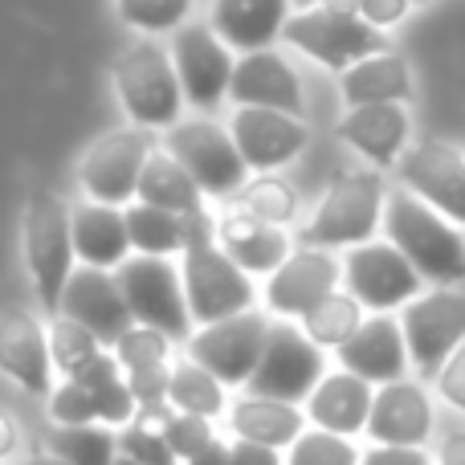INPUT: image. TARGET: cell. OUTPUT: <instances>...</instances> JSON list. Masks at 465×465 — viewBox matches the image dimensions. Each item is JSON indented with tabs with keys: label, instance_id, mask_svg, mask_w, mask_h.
Returning a JSON list of instances; mask_svg holds the SVG:
<instances>
[{
	"label": "cell",
	"instance_id": "484cf974",
	"mask_svg": "<svg viewBox=\"0 0 465 465\" xmlns=\"http://www.w3.org/2000/svg\"><path fill=\"white\" fill-rule=\"evenodd\" d=\"M294 0H213V29L241 54L270 49L290 21Z\"/></svg>",
	"mask_w": 465,
	"mask_h": 465
},
{
	"label": "cell",
	"instance_id": "83f0119b",
	"mask_svg": "<svg viewBox=\"0 0 465 465\" xmlns=\"http://www.w3.org/2000/svg\"><path fill=\"white\" fill-rule=\"evenodd\" d=\"M229 429H232V437H245V441L290 450V445L306 433V412L290 401L245 392L229 404Z\"/></svg>",
	"mask_w": 465,
	"mask_h": 465
},
{
	"label": "cell",
	"instance_id": "e0dca14e",
	"mask_svg": "<svg viewBox=\"0 0 465 465\" xmlns=\"http://www.w3.org/2000/svg\"><path fill=\"white\" fill-rule=\"evenodd\" d=\"M57 314L90 327L111 347L135 327V314H131L127 294H123V286H119V273L98 270V265H78V270L70 273L65 294H62V311Z\"/></svg>",
	"mask_w": 465,
	"mask_h": 465
},
{
	"label": "cell",
	"instance_id": "d6986e66",
	"mask_svg": "<svg viewBox=\"0 0 465 465\" xmlns=\"http://www.w3.org/2000/svg\"><path fill=\"white\" fill-rule=\"evenodd\" d=\"M0 371L33 396L54 392L57 363H54V347H49V327H41L37 314L29 311L0 314Z\"/></svg>",
	"mask_w": 465,
	"mask_h": 465
},
{
	"label": "cell",
	"instance_id": "f6af8a7d",
	"mask_svg": "<svg viewBox=\"0 0 465 465\" xmlns=\"http://www.w3.org/2000/svg\"><path fill=\"white\" fill-rule=\"evenodd\" d=\"M360 465H437L425 445H371Z\"/></svg>",
	"mask_w": 465,
	"mask_h": 465
},
{
	"label": "cell",
	"instance_id": "11a10c76",
	"mask_svg": "<svg viewBox=\"0 0 465 465\" xmlns=\"http://www.w3.org/2000/svg\"><path fill=\"white\" fill-rule=\"evenodd\" d=\"M417 5H420V0H417Z\"/></svg>",
	"mask_w": 465,
	"mask_h": 465
},
{
	"label": "cell",
	"instance_id": "ffe728a7",
	"mask_svg": "<svg viewBox=\"0 0 465 465\" xmlns=\"http://www.w3.org/2000/svg\"><path fill=\"white\" fill-rule=\"evenodd\" d=\"M339 368L363 376L368 384H392V380H404V371L412 368L409 360V343H404V327L392 314H368L360 322L351 339L343 347H335Z\"/></svg>",
	"mask_w": 465,
	"mask_h": 465
},
{
	"label": "cell",
	"instance_id": "8992f818",
	"mask_svg": "<svg viewBox=\"0 0 465 465\" xmlns=\"http://www.w3.org/2000/svg\"><path fill=\"white\" fill-rule=\"evenodd\" d=\"M282 37H286V45H294L298 54L322 62L327 70H351L355 62L388 49L384 29L363 21L360 13H335V8H327V5L290 13Z\"/></svg>",
	"mask_w": 465,
	"mask_h": 465
},
{
	"label": "cell",
	"instance_id": "f35d334b",
	"mask_svg": "<svg viewBox=\"0 0 465 465\" xmlns=\"http://www.w3.org/2000/svg\"><path fill=\"white\" fill-rule=\"evenodd\" d=\"M188 8H193V0H114V13H119L131 29L152 33V37H160V33H168V29H180V25L188 21Z\"/></svg>",
	"mask_w": 465,
	"mask_h": 465
},
{
	"label": "cell",
	"instance_id": "52a82bcc",
	"mask_svg": "<svg viewBox=\"0 0 465 465\" xmlns=\"http://www.w3.org/2000/svg\"><path fill=\"white\" fill-rule=\"evenodd\" d=\"M184 290H188V311H193L196 327L204 322L232 319L241 311H253L257 290L253 273H245L237 262L221 249L217 237H201L184 249Z\"/></svg>",
	"mask_w": 465,
	"mask_h": 465
},
{
	"label": "cell",
	"instance_id": "f546056e",
	"mask_svg": "<svg viewBox=\"0 0 465 465\" xmlns=\"http://www.w3.org/2000/svg\"><path fill=\"white\" fill-rule=\"evenodd\" d=\"M70 380H78V384H86L90 392H94L98 420H103V425L123 429V425H131V420L139 417V401H135V392H131V384H127V371H123L119 355L106 351V347L90 363H82Z\"/></svg>",
	"mask_w": 465,
	"mask_h": 465
},
{
	"label": "cell",
	"instance_id": "6da1fadb",
	"mask_svg": "<svg viewBox=\"0 0 465 465\" xmlns=\"http://www.w3.org/2000/svg\"><path fill=\"white\" fill-rule=\"evenodd\" d=\"M384 237L420 270L433 286H458L465 282V232L458 221L437 213L409 188L388 193L384 204Z\"/></svg>",
	"mask_w": 465,
	"mask_h": 465
},
{
	"label": "cell",
	"instance_id": "f907efd6",
	"mask_svg": "<svg viewBox=\"0 0 465 465\" xmlns=\"http://www.w3.org/2000/svg\"><path fill=\"white\" fill-rule=\"evenodd\" d=\"M16 441H21V433H16L13 417H8V412H0V461L13 458V453H16Z\"/></svg>",
	"mask_w": 465,
	"mask_h": 465
},
{
	"label": "cell",
	"instance_id": "8d00e7d4",
	"mask_svg": "<svg viewBox=\"0 0 465 465\" xmlns=\"http://www.w3.org/2000/svg\"><path fill=\"white\" fill-rule=\"evenodd\" d=\"M49 347H54V363L62 376H74V371L82 368V363H90L98 351H103V339L94 335L90 327H82V322L65 319V314H57L54 322H49Z\"/></svg>",
	"mask_w": 465,
	"mask_h": 465
},
{
	"label": "cell",
	"instance_id": "74e56055",
	"mask_svg": "<svg viewBox=\"0 0 465 465\" xmlns=\"http://www.w3.org/2000/svg\"><path fill=\"white\" fill-rule=\"evenodd\" d=\"M363 453L351 437L327 433V429H306L286 450V465H360Z\"/></svg>",
	"mask_w": 465,
	"mask_h": 465
},
{
	"label": "cell",
	"instance_id": "4dcf8cb0",
	"mask_svg": "<svg viewBox=\"0 0 465 465\" xmlns=\"http://www.w3.org/2000/svg\"><path fill=\"white\" fill-rule=\"evenodd\" d=\"M135 201L155 204V209L184 213V217H193V213H204L201 184L188 176V168L172 152H152L143 176H139V196H135Z\"/></svg>",
	"mask_w": 465,
	"mask_h": 465
},
{
	"label": "cell",
	"instance_id": "d6a6232c",
	"mask_svg": "<svg viewBox=\"0 0 465 465\" xmlns=\"http://www.w3.org/2000/svg\"><path fill=\"white\" fill-rule=\"evenodd\" d=\"M168 404L176 412H196V417L217 420L221 412H229L232 401H225V384H221L209 368H201L196 360H188L184 355L180 363H172Z\"/></svg>",
	"mask_w": 465,
	"mask_h": 465
},
{
	"label": "cell",
	"instance_id": "603a6c76",
	"mask_svg": "<svg viewBox=\"0 0 465 465\" xmlns=\"http://www.w3.org/2000/svg\"><path fill=\"white\" fill-rule=\"evenodd\" d=\"M371 401H376V384L339 368V371H327L319 380V388L306 396V420L314 429H327V433H339V437L368 433Z\"/></svg>",
	"mask_w": 465,
	"mask_h": 465
},
{
	"label": "cell",
	"instance_id": "8fae6325",
	"mask_svg": "<svg viewBox=\"0 0 465 465\" xmlns=\"http://www.w3.org/2000/svg\"><path fill=\"white\" fill-rule=\"evenodd\" d=\"M401 327L412 368L425 380H437V371L465 343V294L453 286L425 290L409 306H401Z\"/></svg>",
	"mask_w": 465,
	"mask_h": 465
},
{
	"label": "cell",
	"instance_id": "b9f144b4",
	"mask_svg": "<svg viewBox=\"0 0 465 465\" xmlns=\"http://www.w3.org/2000/svg\"><path fill=\"white\" fill-rule=\"evenodd\" d=\"M172 351V339L155 327H131L127 335L114 343V355H119L123 371H135V368H155V363H168Z\"/></svg>",
	"mask_w": 465,
	"mask_h": 465
},
{
	"label": "cell",
	"instance_id": "d590c367",
	"mask_svg": "<svg viewBox=\"0 0 465 465\" xmlns=\"http://www.w3.org/2000/svg\"><path fill=\"white\" fill-rule=\"evenodd\" d=\"M237 209L265 221V225L286 229L290 221L298 217V193L278 176H257L253 184H245L237 193Z\"/></svg>",
	"mask_w": 465,
	"mask_h": 465
},
{
	"label": "cell",
	"instance_id": "f1b7e54d",
	"mask_svg": "<svg viewBox=\"0 0 465 465\" xmlns=\"http://www.w3.org/2000/svg\"><path fill=\"white\" fill-rule=\"evenodd\" d=\"M412 94V74L396 49L371 54L343 70V98L347 106H368V103H404Z\"/></svg>",
	"mask_w": 465,
	"mask_h": 465
},
{
	"label": "cell",
	"instance_id": "f5cc1de1",
	"mask_svg": "<svg viewBox=\"0 0 465 465\" xmlns=\"http://www.w3.org/2000/svg\"><path fill=\"white\" fill-rule=\"evenodd\" d=\"M298 8H314V5H322V0H294Z\"/></svg>",
	"mask_w": 465,
	"mask_h": 465
},
{
	"label": "cell",
	"instance_id": "816d5d0a",
	"mask_svg": "<svg viewBox=\"0 0 465 465\" xmlns=\"http://www.w3.org/2000/svg\"><path fill=\"white\" fill-rule=\"evenodd\" d=\"M25 465H70V461H62L57 453H33V458L25 461Z\"/></svg>",
	"mask_w": 465,
	"mask_h": 465
},
{
	"label": "cell",
	"instance_id": "7402d4cb",
	"mask_svg": "<svg viewBox=\"0 0 465 465\" xmlns=\"http://www.w3.org/2000/svg\"><path fill=\"white\" fill-rule=\"evenodd\" d=\"M229 98L237 106H273L286 114H302V82L278 49L241 54L229 82Z\"/></svg>",
	"mask_w": 465,
	"mask_h": 465
},
{
	"label": "cell",
	"instance_id": "7a4b0ae2",
	"mask_svg": "<svg viewBox=\"0 0 465 465\" xmlns=\"http://www.w3.org/2000/svg\"><path fill=\"white\" fill-rule=\"evenodd\" d=\"M114 94L135 127H172L184 111V86H180L172 49H163L155 37L131 41L114 57Z\"/></svg>",
	"mask_w": 465,
	"mask_h": 465
},
{
	"label": "cell",
	"instance_id": "d4e9b609",
	"mask_svg": "<svg viewBox=\"0 0 465 465\" xmlns=\"http://www.w3.org/2000/svg\"><path fill=\"white\" fill-rule=\"evenodd\" d=\"M74 225V249H78L82 265H98V270H119L131 257V229L127 209L103 201H82L70 209Z\"/></svg>",
	"mask_w": 465,
	"mask_h": 465
},
{
	"label": "cell",
	"instance_id": "1f68e13d",
	"mask_svg": "<svg viewBox=\"0 0 465 465\" xmlns=\"http://www.w3.org/2000/svg\"><path fill=\"white\" fill-rule=\"evenodd\" d=\"M193 217L172 213V209H155V204H143V201H131L127 204L131 245H135V253H155V257L184 253L188 241H193Z\"/></svg>",
	"mask_w": 465,
	"mask_h": 465
},
{
	"label": "cell",
	"instance_id": "7bdbcfd3",
	"mask_svg": "<svg viewBox=\"0 0 465 465\" xmlns=\"http://www.w3.org/2000/svg\"><path fill=\"white\" fill-rule=\"evenodd\" d=\"M49 420H54V425H94L98 420L94 392L65 376V384H57L54 392H49Z\"/></svg>",
	"mask_w": 465,
	"mask_h": 465
},
{
	"label": "cell",
	"instance_id": "cb8c5ba5",
	"mask_svg": "<svg viewBox=\"0 0 465 465\" xmlns=\"http://www.w3.org/2000/svg\"><path fill=\"white\" fill-rule=\"evenodd\" d=\"M339 139L351 143L363 160H371L376 168H392L401 163V155L409 152V111L404 103H368L351 106L339 123Z\"/></svg>",
	"mask_w": 465,
	"mask_h": 465
},
{
	"label": "cell",
	"instance_id": "44dd1931",
	"mask_svg": "<svg viewBox=\"0 0 465 465\" xmlns=\"http://www.w3.org/2000/svg\"><path fill=\"white\" fill-rule=\"evenodd\" d=\"M368 437L376 445H425L433 437V401L417 380H392L376 388L368 417Z\"/></svg>",
	"mask_w": 465,
	"mask_h": 465
},
{
	"label": "cell",
	"instance_id": "9c48e42d",
	"mask_svg": "<svg viewBox=\"0 0 465 465\" xmlns=\"http://www.w3.org/2000/svg\"><path fill=\"white\" fill-rule=\"evenodd\" d=\"M327 376V355L302 331V322L294 319H278L270 327L265 351L257 371L249 376L245 392L257 396H273V401H290V404H306V396L319 388V380Z\"/></svg>",
	"mask_w": 465,
	"mask_h": 465
},
{
	"label": "cell",
	"instance_id": "bcb514c9",
	"mask_svg": "<svg viewBox=\"0 0 465 465\" xmlns=\"http://www.w3.org/2000/svg\"><path fill=\"white\" fill-rule=\"evenodd\" d=\"M229 461L232 465H286L282 450L262 445V441H245V437H237V441L229 445Z\"/></svg>",
	"mask_w": 465,
	"mask_h": 465
},
{
	"label": "cell",
	"instance_id": "30bf717a",
	"mask_svg": "<svg viewBox=\"0 0 465 465\" xmlns=\"http://www.w3.org/2000/svg\"><path fill=\"white\" fill-rule=\"evenodd\" d=\"M343 286L363 302L371 314H392L409 306L417 294H425L420 270L392 245V241H363L347 249L343 257Z\"/></svg>",
	"mask_w": 465,
	"mask_h": 465
},
{
	"label": "cell",
	"instance_id": "ee69618b",
	"mask_svg": "<svg viewBox=\"0 0 465 465\" xmlns=\"http://www.w3.org/2000/svg\"><path fill=\"white\" fill-rule=\"evenodd\" d=\"M437 396H441L450 409L465 412V343L450 355V363L437 371Z\"/></svg>",
	"mask_w": 465,
	"mask_h": 465
},
{
	"label": "cell",
	"instance_id": "836d02e7",
	"mask_svg": "<svg viewBox=\"0 0 465 465\" xmlns=\"http://www.w3.org/2000/svg\"><path fill=\"white\" fill-rule=\"evenodd\" d=\"M49 453L70 465H114L119 461V433L103 420L94 425H54Z\"/></svg>",
	"mask_w": 465,
	"mask_h": 465
},
{
	"label": "cell",
	"instance_id": "4fadbf2b",
	"mask_svg": "<svg viewBox=\"0 0 465 465\" xmlns=\"http://www.w3.org/2000/svg\"><path fill=\"white\" fill-rule=\"evenodd\" d=\"M270 327H273L270 314H262V311H241L232 319L204 322L188 339V360L209 368L225 388H241V384H249V376L262 363Z\"/></svg>",
	"mask_w": 465,
	"mask_h": 465
},
{
	"label": "cell",
	"instance_id": "c3c4849f",
	"mask_svg": "<svg viewBox=\"0 0 465 465\" xmlns=\"http://www.w3.org/2000/svg\"><path fill=\"white\" fill-rule=\"evenodd\" d=\"M437 465H465V433H450L437 450Z\"/></svg>",
	"mask_w": 465,
	"mask_h": 465
},
{
	"label": "cell",
	"instance_id": "277c9868",
	"mask_svg": "<svg viewBox=\"0 0 465 465\" xmlns=\"http://www.w3.org/2000/svg\"><path fill=\"white\" fill-rule=\"evenodd\" d=\"M384 204L388 196L380 172H347L327 188L298 241L314 249H355L384 225Z\"/></svg>",
	"mask_w": 465,
	"mask_h": 465
},
{
	"label": "cell",
	"instance_id": "5b68a950",
	"mask_svg": "<svg viewBox=\"0 0 465 465\" xmlns=\"http://www.w3.org/2000/svg\"><path fill=\"white\" fill-rule=\"evenodd\" d=\"M119 286L127 294V306L135 314L139 327H155L168 339H193L196 319L188 311V290H184V270L172 265V257L155 253H135L119 265Z\"/></svg>",
	"mask_w": 465,
	"mask_h": 465
},
{
	"label": "cell",
	"instance_id": "3957f363",
	"mask_svg": "<svg viewBox=\"0 0 465 465\" xmlns=\"http://www.w3.org/2000/svg\"><path fill=\"white\" fill-rule=\"evenodd\" d=\"M74 262H78V249H74L70 204L54 193H33L25 209V265L33 278V294L49 319H57L62 311L65 282L78 270Z\"/></svg>",
	"mask_w": 465,
	"mask_h": 465
},
{
	"label": "cell",
	"instance_id": "681fc988",
	"mask_svg": "<svg viewBox=\"0 0 465 465\" xmlns=\"http://www.w3.org/2000/svg\"><path fill=\"white\" fill-rule=\"evenodd\" d=\"M184 465H232V461H229V445L217 437V441H213L209 450H201L196 458H188Z\"/></svg>",
	"mask_w": 465,
	"mask_h": 465
},
{
	"label": "cell",
	"instance_id": "e575fe53",
	"mask_svg": "<svg viewBox=\"0 0 465 465\" xmlns=\"http://www.w3.org/2000/svg\"><path fill=\"white\" fill-rule=\"evenodd\" d=\"M368 319L363 314V302L355 294H347V290H335V294H327L314 311H306L302 319V331L314 339V343L327 351V347H343L347 339L360 331V322Z\"/></svg>",
	"mask_w": 465,
	"mask_h": 465
},
{
	"label": "cell",
	"instance_id": "9a60e30c",
	"mask_svg": "<svg viewBox=\"0 0 465 465\" xmlns=\"http://www.w3.org/2000/svg\"><path fill=\"white\" fill-rule=\"evenodd\" d=\"M339 282H343V262L331 249L302 245L270 273V282H265V306H270L273 319L298 322L327 294H335Z\"/></svg>",
	"mask_w": 465,
	"mask_h": 465
},
{
	"label": "cell",
	"instance_id": "60d3db41",
	"mask_svg": "<svg viewBox=\"0 0 465 465\" xmlns=\"http://www.w3.org/2000/svg\"><path fill=\"white\" fill-rule=\"evenodd\" d=\"M119 453L139 465H180V458L172 453L168 437L160 433V425L152 420H131L119 429Z\"/></svg>",
	"mask_w": 465,
	"mask_h": 465
},
{
	"label": "cell",
	"instance_id": "ab89813d",
	"mask_svg": "<svg viewBox=\"0 0 465 465\" xmlns=\"http://www.w3.org/2000/svg\"><path fill=\"white\" fill-rule=\"evenodd\" d=\"M160 433L168 437V445H172V453L180 458V465L217 441V429H213L209 417H196V412H176V409L163 412Z\"/></svg>",
	"mask_w": 465,
	"mask_h": 465
},
{
	"label": "cell",
	"instance_id": "ac0fdd59",
	"mask_svg": "<svg viewBox=\"0 0 465 465\" xmlns=\"http://www.w3.org/2000/svg\"><path fill=\"white\" fill-rule=\"evenodd\" d=\"M232 139H237L241 155H245L249 172H273L290 163L306 147L311 131H306L302 114H286L273 106H237L229 123Z\"/></svg>",
	"mask_w": 465,
	"mask_h": 465
},
{
	"label": "cell",
	"instance_id": "7c38bea8",
	"mask_svg": "<svg viewBox=\"0 0 465 465\" xmlns=\"http://www.w3.org/2000/svg\"><path fill=\"white\" fill-rule=\"evenodd\" d=\"M152 152L155 143L147 127H119L111 135H103L78 163V184L86 193V201L127 209L139 196V176H143Z\"/></svg>",
	"mask_w": 465,
	"mask_h": 465
},
{
	"label": "cell",
	"instance_id": "4316f807",
	"mask_svg": "<svg viewBox=\"0 0 465 465\" xmlns=\"http://www.w3.org/2000/svg\"><path fill=\"white\" fill-rule=\"evenodd\" d=\"M217 241L245 273H265V278H270V273L278 270L290 253H294V249H290L286 229L265 225V221L249 217V213H241V209L229 213V217H221Z\"/></svg>",
	"mask_w": 465,
	"mask_h": 465
},
{
	"label": "cell",
	"instance_id": "db71d44e",
	"mask_svg": "<svg viewBox=\"0 0 465 465\" xmlns=\"http://www.w3.org/2000/svg\"><path fill=\"white\" fill-rule=\"evenodd\" d=\"M114 465H139V461H131V458H123V453H119V461H114Z\"/></svg>",
	"mask_w": 465,
	"mask_h": 465
},
{
	"label": "cell",
	"instance_id": "ba28073f",
	"mask_svg": "<svg viewBox=\"0 0 465 465\" xmlns=\"http://www.w3.org/2000/svg\"><path fill=\"white\" fill-rule=\"evenodd\" d=\"M163 152H172L188 168V176L201 184L204 196H237L249 184V163L241 155L229 127L213 119H180L168 127Z\"/></svg>",
	"mask_w": 465,
	"mask_h": 465
},
{
	"label": "cell",
	"instance_id": "7dc6e473",
	"mask_svg": "<svg viewBox=\"0 0 465 465\" xmlns=\"http://www.w3.org/2000/svg\"><path fill=\"white\" fill-rule=\"evenodd\" d=\"M409 5L412 0H360V16L371 21L376 29H388V25H396L409 13Z\"/></svg>",
	"mask_w": 465,
	"mask_h": 465
},
{
	"label": "cell",
	"instance_id": "2e32d148",
	"mask_svg": "<svg viewBox=\"0 0 465 465\" xmlns=\"http://www.w3.org/2000/svg\"><path fill=\"white\" fill-rule=\"evenodd\" d=\"M401 184L465 229V155L441 139L412 143L396 163Z\"/></svg>",
	"mask_w": 465,
	"mask_h": 465
},
{
	"label": "cell",
	"instance_id": "5bb4252c",
	"mask_svg": "<svg viewBox=\"0 0 465 465\" xmlns=\"http://www.w3.org/2000/svg\"><path fill=\"white\" fill-rule=\"evenodd\" d=\"M168 49H172V62H176L188 106L213 111V106H221V98H229V82H232V70H237V57L229 54L232 45L213 25L184 21L180 29H172Z\"/></svg>",
	"mask_w": 465,
	"mask_h": 465
}]
</instances>
